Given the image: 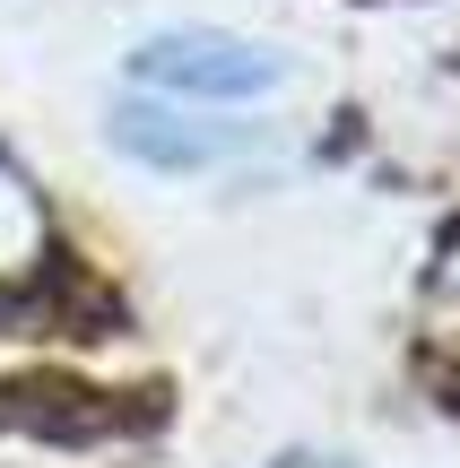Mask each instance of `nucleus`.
I'll list each match as a JSON object with an SVG mask.
<instances>
[{"label":"nucleus","instance_id":"4","mask_svg":"<svg viewBox=\"0 0 460 468\" xmlns=\"http://www.w3.org/2000/svg\"><path fill=\"white\" fill-rule=\"evenodd\" d=\"M426 347L460 373V234L444 243V261H434V278H426Z\"/></svg>","mask_w":460,"mask_h":468},{"label":"nucleus","instance_id":"5","mask_svg":"<svg viewBox=\"0 0 460 468\" xmlns=\"http://www.w3.org/2000/svg\"><path fill=\"white\" fill-rule=\"evenodd\" d=\"M287 468H339V460H287Z\"/></svg>","mask_w":460,"mask_h":468},{"label":"nucleus","instance_id":"2","mask_svg":"<svg viewBox=\"0 0 460 468\" xmlns=\"http://www.w3.org/2000/svg\"><path fill=\"white\" fill-rule=\"evenodd\" d=\"M113 139L131 156H148V165H209V156H226L235 148V131H209V122H183L174 104H122L113 113Z\"/></svg>","mask_w":460,"mask_h":468},{"label":"nucleus","instance_id":"3","mask_svg":"<svg viewBox=\"0 0 460 468\" xmlns=\"http://www.w3.org/2000/svg\"><path fill=\"white\" fill-rule=\"evenodd\" d=\"M35 261H44V208H35V191L17 183V165H0V286L27 278Z\"/></svg>","mask_w":460,"mask_h":468},{"label":"nucleus","instance_id":"1","mask_svg":"<svg viewBox=\"0 0 460 468\" xmlns=\"http://www.w3.org/2000/svg\"><path fill=\"white\" fill-rule=\"evenodd\" d=\"M139 79L156 87V96H200V104H252V96H278V52L243 44V35H156V44H139Z\"/></svg>","mask_w":460,"mask_h":468}]
</instances>
